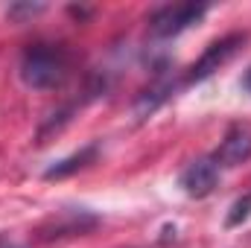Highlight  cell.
Listing matches in <instances>:
<instances>
[{"mask_svg": "<svg viewBox=\"0 0 251 248\" xmlns=\"http://www.w3.org/2000/svg\"><path fill=\"white\" fill-rule=\"evenodd\" d=\"M38 12H44L41 3H12V6L6 9V18L15 21V24H24L26 18H35Z\"/></svg>", "mask_w": 251, "mask_h": 248, "instance_id": "7", "label": "cell"}, {"mask_svg": "<svg viewBox=\"0 0 251 248\" xmlns=\"http://www.w3.org/2000/svg\"><path fill=\"white\" fill-rule=\"evenodd\" d=\"M249 216H251V193H249V196H243V198H237V201L231 204V213H228V228H234V225L246 222Z\"/></svg>", "mask_w": 251, "mask_h": 248, "instance_id": "8", "label": "cell"}, {"mask_svg": "<svg viewBox=\"0 0 251 248\" xmlns=\"http://www.w3.org/2000/svg\"><path fill=\"white\" fill-rule=\"evenodd\" d=\"M243 91H246V94H251V67L246 70V76H243Z\"/></svg>", "mask_w": 251, "mask_h": 248, "instance_id": "9", "label": "cell"}, {"mask_svg": "<svg viewBox=\"0 0 251 248\" xmlns=\"http://www.w3.org/2000/svg\"><path fill=\"white\" fill-rule=\"evenodd\" d=\"M243 41H246V35H228V38H219V41H213L204 53H201V59L190 67L187 73V85L193 82H204L213 70H219L222 64L228 62L240 47H243Z\"/></svg>", "mask_w": 251, "mask_h": 248, "instance_id": "4", "label": "cell"}, {"mask_svg": "<svg viewBox=\"0 0 251 248\" xmlns=\"http://www.w3.org/2000/svg\"><path fill=\"white\" fill-rule=\"evenodd\" d=\"M97 143H88V146H82L79 152H73V155H67L62 161H56L53 167H47V173H44V178H67V175H73V173H79V170H85L88 164H94L97 161Z\"/></svg>", "mask_w": 251, "mask_h": 248, "instance_id": "6", "label": "cell"}, {"mask_svg": "<svg viewBox=\"0 0 251 248\" xmlns=\"http://www.w3.org/2000/svg\"><path fill=\"white\" fill-rule=\"evenodd\" d=\"M67 53L56 44H32L21 53V64H18V73L24 79L26 88H35V91H50V88H59L64 79H67Z\"/></svg>", "mask_w": 251, "mask_h": 248, "instance_id": "1", "label": "cell"}, {"mask_svg": "<svg viewBox=\"0 0 251 248\" xmlns=\"http://www.w3.org/2000/svg\"><path fill=\"white\" fill-rule=\"evenodd\" d=\"M219 175H222V170H219V164L210 155L207 158H196V161H190L187 167L181 170L178 187L187 193L190 198H204V196H210L216 190Z\"/></svg>", "mask_w": 251, "mask_h": 248, "instance_id": "3", "label": "cell"}, {"mask_svg": "<svg viewBox=\"0 0 251 248\" xmlns=\"http://www.w3.org/2000/svg\"><path fill=\"white\" fill-rule=\"evenodd\" d=\"M207 15L204 3H176V6H164L149 18V35L152 38H176L193 24H199Z\"/></svg>", "mask_w": 251, "mask_h": 248, "instance_id": "2", "label": "cell"}, {"mask_svg": "<svg viewBox=\"0 0 251 248\" xmlns=\"http://www.w3.org/2000/svg\"><path fill=\"white\" fill-rule=\"evenodd\" d=\"M210 158L219 164V170L222 167H240V164H246L251 158V128L249 125H231L228 134L222 137L219 149Z\"/></svg>", "mask_w": 251, "mask_h": 248, "instance_id": "5", "label": "cell"}, {"mask_svg": "<svg viewBox=\"0 0 251 248\" xmlns=\"http://www.w3.org/2000/svg\"><path fill=\"white\" fill-rule=\"evenodd\" d=\"M0 248H21L18 243H12V240H0Z\"/></svg>", "mask_w": 251, "mask_h": 248, "instance_id": "10", "label": "cell"}]
</instances>
